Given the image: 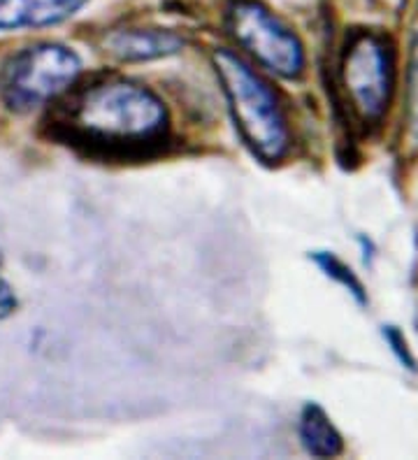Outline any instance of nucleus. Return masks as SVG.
I'll return each instance as SVG.
<instances>
[{"label": "nucleus", "mask_w": 418, "mask_h": 460, "mask_svg": "<svg viewBox=\"0 0 418 460\" xmlns=\"http://www.w3.org/2000/svg\"><path fill=\"white\" fill-rule=\"evenodd\" d=\"M396 49L377 31H353L340 57V86L349 112L365 126H379L396 93Z\"/></svg>", "instance_id": "7ed1b4c3"}, {"label": "nucleus", "mask_w": 418, "mask_h": 460, "mask_svg": "<svg viewBox=\"0 0 418 460\" xmlns=\"http://www.w3.org/2000/svg\"><path fill=\"white\" fill-rule=\"evenodd\" d=\"M226 29L242 49L279 77L298 79L305 70L300 38L258 0H230Z\"/></svg>", "instance_id": "39448f33"}, {"label": "nucleus", "mask_w": 418, "mask_h": 460, "mask_svg": "<svg viewBox=\"0 0 418 460\" xmlns=\"http://www.w3.org/2000/svg\"><path fill=\"white\" fill-rule=\"evenodd\" d=\"M298 432L305 451L314 458H334L344 454V439L321 404L307 402L302 407Z\"/></svg>", "instance_id": "6e6552de"}, {"label": "nucleus", "mask_w": 418, "mask_h": 460, "mask_svg": "<svg viewBox=\"0 0 418 460\" xmlns=\"http://www.w3.org/2000/svg\"><path fill=\"white\" fill-rule=\"evenodd\" d=\"M89 0H0V31L45 29L75 17Z\"/></svg>", "instance_id": "423d86ee"}, {"label": "nucleus", "mask_w": 418, "mask_h": 460, "mask_svg": "<svg viewBox=\"0 0 418 460\" xmlns=\"http://www.w3.org/2000/svg\"><path fill=\"white\" fill-rule=\"evenodd\" d=\"M184 49V40L173 31L123 29L107 38V51L121 61H156Z\"/></svg>", "instance_id": "0eeeda50"}, {"label": "nucleus", "mask_w": 418, "mask_h": 460, "mask_svg": "<svg viewBox=\"0 0 418 460\" xmlns=\"http://www.w3.org/2000/svg\"><path fill=\"white\" fill-rule=\"evenodd\" d=\"M312 261L318 265V270H321L328 279H333L334 284H340L346 293H351L353 300H356L360 307L368 305V291H365L362 281L356 277V272H353L344 261L337 259L333 252H314Z\"/></svg>", "instance_id": "1a4fd4ad"}, {"label": "nucleus", "mask_w": 418, "mask_h": 460, "mask_svg": "<svg viewBox=\"0 0 418 460\" xmlns=\"http://www.w3.org/2000/svg\"><path fill=\"white\" fill-rule=\"evenodd\" d=\"M381 335H384L386 344L390 347L393 356H396V358L402 363V367H407V370L416 372L418 370L416 358H414L412 349H409V342H407V337H405V332H402L397 326H384L381 328Z\"/></svg>", "instance_id": "9b49d317"}, {"label": "nucleus", "mask_w": 418, "mask_h": 460, "mask_svg": "<svg viewBox=\"0 0 418 460\" xmlns=\"http://www.w3.org/2000/svg\"><path fill=\"white\" fill-rule=\"evenodd\" d=\"M167 126L161 98L126 79H105L82 89L61 119L66 137L107 154L154 149L167 137Z\"/></svg>", "instance_id": "f257e3e1"}, {"label": "nucleus", "mask_w": 418, "mask_h": 460, "mask_svg": "<svg viewBox=\"0 0 418 460\" xmlns=\"http://www.w3.org/2000/svg\"><path fill=\"white\" fill-rule=\"evenodd\" d=\"M407 128L418 140V33L412 42L407 70Z\"/></svg>", "instance_id": "9d476101"}, {"label": "nucleus", "mask_w": 418, "mask_h": 460, "mask_svg": "<svg viewBox=\"0 0 418 460\" xmlns=\"http://www.w3.org/2000/svg\"><path fill=\"white\" fill-rule=\"evenodd\" d=\"M214 67L242 140L265 164L281 161L290 149V130L274 91L233 51L218 49Z\"/></svg>", "instance_id": "f03ea898"}, {"label": "nucleus", "mask_w": 418, "mask_h": 460, "mask_svg": "<svg viewBox=\"0 0 418 460\" xmlns=\"http://www.w3.org/2000/svg\"><path fill=\"white\" fill-rule=\"evenodd\" d=\"M82 61L63 45H35L12 54L0 70V98L12 112H31L77 82Z\"/></svg>", "instance_id": "20e7f679"}, {"label": "nucleus", "mask_w": 418, "mask_h": 460, "mask_svg": "<svg viewBox=\"0 0 418 460\" xmlns=\"http://www.w3.org/2000/svg\"><path fill=\"white\" fill-rule=\"evenodd\" d=\"M14 309H17V296L10 288V284L0 277V319L10 316Z\"/></svg>", "instance_id": "f8f14e48"}]
</instances>
